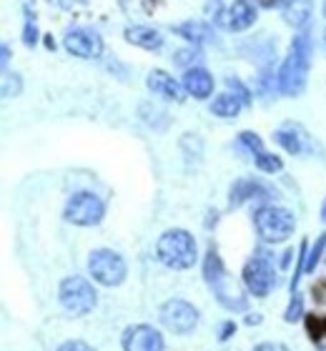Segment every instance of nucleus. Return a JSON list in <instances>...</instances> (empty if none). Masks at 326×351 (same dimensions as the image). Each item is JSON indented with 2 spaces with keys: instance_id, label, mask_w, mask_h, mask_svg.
Returning <instances> with one entry per match:
<instances>
[{
  "instance_id": "obj_13",
  "label": "nucleus",
  "mask_w": 326,
  "mask_h": 351,
  "mask_svg": "<svg viewBox=\"0 0 326 351\" xmlns=\"http://www.w3.org/2000/svg\"><path fill=\"white\" fill-rule=\"evenodd\" d=\"M183 88H186V93L203 101V98H209L213 93V75L206 71V68H186V73H183Z\"/></svg>"
},
{
  "instance_id": "obj_16",
  "label": "nucleus",
  "mask_w": 326,
  "mask_h": 351,
  "mask_svg": "<svg viewBox=\"0 0 326 351\" xmlns=\"http://www.w3.org/2000/svg\"><path fill=\"white\" fill-rule=\"evenodd\" d=\"M174 33L176 36L186 38V40H189L191 45H196V48L213 40V28L203 21H186V23H181V25H176Z\"/></svg>"
},
{
  "instance_id": "obj_19",
  "label": "nucleus",
  "mask_w": 326,
  "mask_h": 351,
  "mask_svg": "<svg viewBox=\"0 0 326 351\" xmlns=\"http://www.w3.org/2000/svg\"><path fill=\"white\" fill-rule=\"evenodd\" d=\"M244 106H246V103L241 101L239 95L224 93V95H218L216 101L211 103V113H213V116H221V118H236Z\"/></svg>"
},
{
  "instance_id": "obj_33",
  "label": "nucleus",
  "mask_w": 326,
  "mask_h": 351,
  "mask_svg": "<svg viewBox=\"0 0 326 351\" xmlns=\"http://www.w3.org/2000/svg\"><path fill=\"white\" fill-rule=\"evenodd\" d=\"M0 53H3V75L8 73V60H10V45L3 43L0 45Z\"/></svg>"
},
{
  "instance_id": "obj_34",
  "label": "nucleus",
  "mask_w": 326,
  "mask_h": 351,
  "mask_svg": "<svg viewBox=\"0 0 326 351\" xmlns=\"http://www.w3.org/2000/svg\"><path fill=\"white\" fill-rule=\"evenodd\" d=\"M58 3H60V8H65V10H73V8L83 5L86 0H58Z\"/></svg>"
},
{
  "instance_id": "obj_26",
  "label": "nucleus",
  "mask_w": 326,
  "mask_h": 351,
  "mask_svg": "<svg viewBox=\"0 0 326 351\" xmlns=\"http://www.w3.org/2000/svg\"><path fill=\"white\" fill-rule=\"evenodd\" d=\"M239 141H241V146H246L254 156H259L261 151H264V143H261V138L256 136V133H251V131H244V133H241Z\"/></svg>"
},
{
  "instance_id": "obj_27",
  "label": "nucleus",
  "mask_w": 326,
  "mask_h": 351,
  "mask_svg": "<svg viewBox=\"0 0 326 351\" xmlns=\"http://www.w3.org/2000/svg\"><path fill=\"white\" fill-rule=\"evenodd\" d=\"M306 326H309L312 339H316V341H319L321 337H326V316H309Z\"/></svg>"
},
{
  "instance_id": "obj_24",
  "label": "nucleus",
  "mask_w": 326,
  "mask_h": 351,
  "mask_svg": "<svg viewBox=\"0 0 326 351\" xmlns=\"http://www.w3.org/2000/svg\"><path fill=\"white\" fill-rule=\"evenodd\" d=\"M301 314H304V299H301V293H291V304H289V308H286L283 319L289 324H294L301 319Z\"/></svg>"
},
{
  "instance_id": "obj_12",
  "label": "nucleus",
  "mask_w": 326,
  "mask_h": 351,
  "mask_svg": "<svg viewBox=\"0 0 326 351\" xmlns=\"http://www.w3.org/2000/svg\"><path fill=\"white\" fill-rule=\"evenodd\" d=\"M254 21H256L254 5L248 0H233L231 5H229V10L224 13V18H221V25L229 30H246L254 25Z\"/></svg>"
},
{
  "instance_id": "obj_15",
  "label": "nucleus",
  "mask_w": 326,
  "mask_h": 351,
  "mask_svg": "<svg viewBox=\"0 0 326 351\" xmlns=\"http://www.w3.org/2000/svg\"><path fill=\"white\" fill-rule=\"evenodd\" d=\"M126 40L138 45V48H145V51H159L163 45V36L156 28H148V25H128Z\"/></svg>"
},
{
  "instance_id": "obj_2",
  "label": "nucleus",
  "mask_w": 326,
  "mask_h": 351,
  "mask_svg": "<svg viewBox=\"0 0 326 351\" xmlns=\"http://www.w3.org/2000/svg\"><path fill=\"white\" fill-rule=\"evenodd\" d=\"M156 256L163 266L176 271L191 269L196 263V241L183 228H171L156 243Z\"/></svg>"
},
{
  "instance_id": "obj_17",
  "label": "nucleus",
  "mask_w": 326,
  "mask_h": 351,
  "mask_svg": "<svg viewBox=\"0 0 326 351\" xmlns=\"http://www.w3.org/2000/svg\"><path fill=\"white\" fill-rule=\"evenodd\" d=\"M283 13V21L294 25V28H301L309 23V15H312V0H279Z\"/></svg>"
},
{
  "instance_id": "obj_14",
  "label": "nucleus",
  "mask_w": 326,
  "mask_h": 351,
  "mask_svg": "<svg viewBox=\"0 0 326 351\" xmlns=\"http://www.w3.org/2000/svg\"><path fill=\"white\" fill-rule=\"evenodd\" d=\"M145 83H148V88H151L153 93L161 95V98H166V101H176V103L183 101V90H186V88L178 86L166 71H151Z\"/></svg>"
},
{
  "instance_id": "obj_6",
  "label": "nucleus",
  "mask_w": 326,
  "mask_h": 351,
  "mask_svg": "<svg viewBox=\"0 0 326 351\" xmlns=\"http://www.w3.org/2000/svg\"><path fill=\"white\" fill-rule=\"evenodd\" d=\"M63 216L73 226H98L106 216V204L91 191H78L68 198Z\"/></svg>"
},
{
  "instance_id": "obj_10",
  "label": "nucleus",
  "mask_w": 326,
  "mask_h": 351,
  "mask_svg": "<svg viewBox=\"0 0 326 351\" xmlns=\"http://www.w3.org/2000/svg\"><path fill=\"white\" fill-rule=\"evenodd\" d=\"M65 51L75 58H98L103 53V40L95 30L88 28H71L63 38Z\"/></svg>"
},
{
  "instance_id": "obj_36",
  "label": "nucleus",
  "mask_w": 326,
  "mask_h": 351,
  "mask_svg": "<svg viewBox=\"0 0 326 351\" xmlns=\"http://www.w3.org/2000/svg\"><path fill=\"white\" fill-rule=\"evenodd\" d=\"M321 221L326 223V198H324V204H321Z\"/></svg>"
},
{
  "instance_id": "obj_31",
  "label": "nucleus",
  "mask_w": 326,
  "mask_h": 351,
  "mask_svg": "<svg viewBox=\"0 0 326 351\" xmlns=\"http://www.w3.org/2000/svg\"><path fill=\"white\" fill-rule=\"evenodd\" d=\"M254 351H289L283 344H274V341H266V344H259Z\"/></svg>"
},
{
  "instance_id": "obj_9",
  "label": "nucleus",
  "mask_w": 326,
  "mask_h": 351,
  "mask_svg": "<svg viewBox=\"0 0 326 351\" xmlns=\"http://www.w3.org/2000/svg\"><path fill=\"white\" fill-rule=\"evenodd\" d=\"M244 286L248 289V293H254L256 299H266L271 289L276 286V276L271 263L264 256H254L251 261H246L244 266Z\"/></svg>"
},
{
  "instance_id": "obj_11",
  "label": "nucleus",
  "mask_w": 326,
  "mask_h": 351,
  "mask_svg": "<svg viewBox=\"0 0 326 351\" xmlns=\"http://www.w3.org/2000/svg\"><path fill=\"white\" fill-rule=\"evenodd\" d=\"M124 351H163V337L148 324H136L126 329Z\"/></svg>"
},
{
  "instance_id": "obj_35",
  "label": "nucleus",
  "mask_w": 326,
  "mask_h": 351,
  "mask_svg": "<svg viewBox=\"0 0 326 351\" xmlns=\"http://www.w3.org/2000/svg\"><path fill=\"white\" fill-rule=\"evenodd\" d=\"M246 324H261V316H259V314L248 316V319H246Z\"/></svg>"
},
{
  "instance_id": "obj_3",
  "label": "nucleus",
  "mask_w": 326,
  "mask_h": 351,
  "mask_svg": "<svg viewBox=\"0 0 326 351\" xmlns=\"http://www.w3.org/2000/svg\"><path fill=\"white\" fill-rule=\"evenodd\" d=\"M203 276H206V284L211 286L213 296L218 299V304L229 311H244L246 308V296L236 289V286H229V276H226L224 261L216 251L211 249L206 254V261H203Z\"/></svg>"
},
{
  "instance_id": "obj_30",
  "label": "nucleus",
  "mask_w": 326,
  "mask_h": 351,
  "mask_svg": "<svg viewBox=\"0 0 326 351\" xmlns=\"http://www.w3.org/2000/svg\"><path fill=\"white\" fill-rule=\"evenodd\" d=\"M58 351H95V349L93 346H88L86 341H78V339H75V341H65V344H60Z\"/></svg>"
},
{
  "instance_id": "obj_5",
  "label": "nucleus",
  "mask_w": 326,
  "mask_h": 351,
  "mask_svg": "<svg viewBox=\"0 0 326 351\" xmlns=\"http://www.w3.org/2000/svg\"><path fill=\"white\" fill-rule=\"evenodd\" d=\"M60 306L73 316H86L91 314L98 304V293H95L93 284L83 276H68L60 281L58 289Z\"/></svg>"
},
{
  "instance_id": "obj_18",
  "label": "nucleus",
  "mask_w": 326,
  "mask_h": 351,
  "mask_svg": "<svg viewBox=\"0 0 326 351\" xmlns=\"http://www.w3.org/2000/svg\"><path fill=\"white\" fill-rule=\"evenodd\" d=\"M254 198H268V189H264L254 178H241V181L233 183L231 206H241L246 204V201H254Z\"/></svg>"
},
{
  "instance_id": "obj_21",
  "label": "nucleus",
  "mask_w": 326,
  "mask_h": 351,
  "mask_svg": "<svg viewBox=\"0 0 326 351\" xmlns=\"http://www.w3.org/2000/svg\"><path fill=\"white\" fill-rule=\"evenodd\" d=\"M256 169L264 171V173H279V171L283 169V161L279 158V156L261 151V154L256 156Z\"/></svg>"
},
{
  "instance_id": "obj_29",
  "label": "nucleus",
  "mask_w": 326,
  "mask_h": 351,
  "mask_svg": "<svg viewBox=\"0 0 326 351\" xmlns=\"http://www.w3.org/2000/svg\"><path fill=\"white\" fill-rule=\"evenodd\" d=\"M226 86L233 88V95H239V98L244 103H246V106L251 103V93H248V88L244 86V83H241L239 78H226Z\"/></svg>"
},
{
  "instance_id": "obj_25",
  "label": "nucleus",
  "mask_w": 326,
  "mask_h": 351,
  "mask_svg": "<svg viewBox=\"0 0 326 351\" xmlns=\"http://www.w3.org/2000/svg\"><path fill=\"white\" fill-rule=\"evenodd\" d=\"M21 88H23V83L15 73L3 75V98H13V95H18L21 93Z\"/></svg>"
},
{
  "instance_id": "obj_38",
  "label": "nucleus",
  "mask_w": 326,
  "mask_h": 351,
  "mask_svg": "<svg viewBox=\"0 0 326 351\" xmlns=\"http://www.w3.org/2000/svg\"><path fill=\"white\" fill-rule=\"evenodd\" d=\"M321 351H326V346H321Z\"/></svg>"
},
{
  "instance_id": "obj_20",
  "label": "nucleus",
  "mask_w": 326,
  "mask_h": 351,
  "mask_svg": "<svg viewBox=\"0 0 326 351\" xmlns=\"http://www.w3.org/2000/svg\"><path fill=\"white\" fill-rule=\"evenodd\" d=\"M274 138L279 146H283V151H289L291 156H296L304 151V146H301V136H296V128L294 125H283V128H279V131L274 133Z\"/></svg>"
},
{
  "instance_id": "obj_8",
  "label": "nucleus",
  "mask_w": 326,
  "mask_h": 351,
  "mask_svg": "<svg viewBox=\"0 0 326 351\" xmlns=\"http://www.w3.org/2000/svg\"><path fill=\"white\" fill-rule=\"evenodd\" d=\"M159 319L168 331H174L178 337H189L191 331L198 326V311H196L194 304L183 299L166 301L159 311Z\"/></svg>"
},
{
  "instance_id": "obj_22",
  "label": "nucleus",
  "mask_w": 326,
  "mask_h": 351,
  "mask_svg": "<svg viewBox=\"0 0 326 351\" xmlns=\"http://www.w3.org/2000/svg\"><path fill=\"white\" fill-rule=\"evenodd\" d=\"M324 249H326V234H321L314 243V249L309 251V256H306V271L304 274H314V269L319 266L321 256H324Z\"/></svg>"
},
{
  "instance_id": "obj_32",
  "label": "nucleus",
  "mask_w": 326,
  "mask_h": 351,
  "mask_svg": "<svg viewBox=\"0 0 326 351\" xmlns=\"http://www.w3.org/2000/svg\"><path fill=\"white\" fill-rule=\"evenodd\" d=\"M233 331H236V324H233V322H226L224 329H221V337H218V339H221V341H226V339H231Z\"/></svg>"
},
{
  "instance_id": "obj_28",
  "label": "nucleus",
  "mask_w": 326,
  "mask_h": 351,
  "mask_svg": "<svg viewBox=\"0 0 326 351\" xmlns=\"http://www.w3.org/2000/svg\"><path fill=\"white\" fill-rule=\"evenodd\" d=\"M196 58H198V48H196V45H189V48H181V51L176 53L174 63L176 66H189V63H194Z\"/></svg>"
},
{
  "instance_id": "obj_37",
  "label": "nucleus",
  "mask_w": 326,
  "mask_h": 351,
  "mask_svg": "<svg viewBox=\"0 0 326 351\" xmlns=\"http://www.w3.org/2000/svg\"><path fill=\"white\" fill-rule=\"evenodd\" d=\"M324 15H326V3H324Z\"/></svg>"
},
{
  "instance_id": "obj_1",
  "label": "nucleus",
  "mask_w": 326,
  "mask_h": 351,
  "mask_svg": "<svg viewBox=\"0 0 326 351\" xmlns=\"http://www.w3.org/2000/svg\"><path fill=\"white\" fill-rule=\"evenodd\" d=\"M312 56H314V45L312 36L301 30L299 36H294L289 48V56L279 68V88H281L283 95H296L304 93L306 81H309V71H312Z\"/></svg>"
},
{
  "instance_id": "obj_7",
  "label": "nucleus",
  "mask_w": 326,
  "mask_h": 351,
  "mask_svg": "<svg viewBox=\"0 0 326 351\" xmlns=\"http://www.w3.org/2000/svg\"><path fill=\"white\" fill-rule=\"evenodd\" d=\"M88 271H91L93 281H98L101 286H121L126 281V274H128L124 256L110 249L93 251L88 258Z\"/></svg>"
},
{
  "instance_id": "obj_23",
  "label": "nucleus",
  "mask_w": 326,
  "mask_h": 351,
  "mask_svg": "<svg viewBox=\"0 0 326 351\" xmlns=\"http://www.w3.org/2000/svg\"><path fill=\"white\" fill-rule=\"evenodd\" d=\"M25 13V28H23V43L28 45V48H33V45L38 43V28H36V18H33V13H30L28 8L23 10Z\"/></svg>"
},
{
  "instance_id": "obj_4",
  "label": "nucleus",
  "mask_w": 326,
  "mask_h": 351,
  "mask_svg": "<svg viewBox=\"0 0 326 351\" xmlns=\"http://www.w3.org/2000/svg\"><path fill=\"white\" fill-rule=\"evenodd\" d=\"M254 223L259 236L268 243L286 241L296 228L294 213L289 208H281V206H261L254 216Z\"/></svg>"
}]
</instances>
